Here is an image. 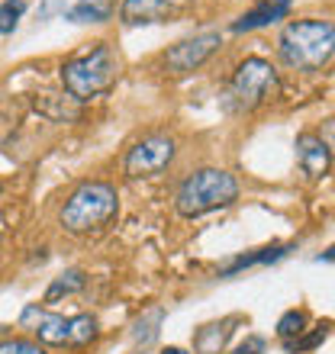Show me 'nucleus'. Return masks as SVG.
<instances>
[{
    "instance_id": "nucleus-14",
    "label": "nucleus",
    "mask_w": 335,
    "mask_h": 354,
    "mask_svg": "<svg viewBox=\"0 0 335 354\" xmlns=\"http://www.w3.org/2000/svg\"><path fill=\"white\" fill-rule=\"evenodd\" d=\"M235 322H239V319L229 316V319H223V322H213V326L200 328V332H197V338H194L197 351H200V354H216L219 348L226 345V338L233 335V326H235Z\"/></svg>"
},
{
    "instance_id": "nucleus-8",
    "label": "nucleus",
    "mask_w": 335,
    "mask_h": 354,
    "mask_svg": "<svg viewBox=\"0 0 335 354\" xmlns=\"http://www.w3.org/2000/svg\"><path fill=\"white\" fill-rule=\"evenodd\" d=\"M19 326L29 328L42 345H68V319L58 316V313H48L39 303H29L19 313Z\"/></svg>"
},
{
    "instance_id": "nucleus-18",
    "label": "nucleus",
    "mask_w": 335,
    "mask_h": 354,
    "mask_svg": "<svg viewBox=\"0 0 335 354\" xmlns=\"http://www.w3.org/2000/svg\"><path fill=\"white\" fill-rule=\"evenodd\" d=\"M97 338V319L87 316V313H81V316H71L68 319V345H87V342H93Z\"/></svg>"
},
{
    "instance_id": "nucleus-3",
    "label": "nucleus",
    "mask_w": 335,
    "mask_h": 354,
    "mask_svg": "<svg viewBox=\"0 0 335 354\" xmlns=\"http://www.w3.org/2000/svg\"><path fill=\"white\" fill-rule=\"evenodd\" d=\"M120 77V55L113 52V46L97 42L93 48H87L84 55L71 58L62 65V87L68 97H75L78 103L91 100L107 93Z\"/></svg>"
},
{
    "instance_id": "nucleus-13",
    "label": "nucleus",
    "mask_w": 335,
    "mask_h": 354,
    "mask_svg": "<svg viewBox=\"0 0 335 354\" xmlns=\"http://www.w3.org/2000/svg\"><path fill=\"white\" fill-rule=\"evenodd\" d=\"M287 17V10L278 7L274 0H264V3H258V7H251L248 13H242V17L233 23V32H248V29H258V26H268V23H274V19Z\"/></svg>"
},
{
    "instance_id": "nucleus-9",
    "label": "nucleus",
    "mask_w": 335,
    "mask_h": 354,
    "mask_svg": "<svg viewBox=\"0 0 335 354\" xmlns=\"http://www.w3.org/2000/svg\"><path fill=\"white\" fill-rule=\"evenodd\" d=\"M297 165L309 180L326 177L329 168H332V149H329V142L323 139V136L303 132V136L297 139Z\"/></svg>"
},
{
    "instance_id": "nucleus-6",
    "label": "nucleus",
    "mask_w": 335,
    "mask_h": 354,
    "mask_svg": "<svg viewBox=\"0 0 335 354\" xmlns=\"http://www.w3.org/2000/svg\"><path fill=\"white\" fill-rule=\"evenodd\" d=\"M174 155H177V145L171 136H149V139L136 142V145L126 151L123 171H126V177H132V180L159 177L161 171L171 168Z\"/></svg>"
},
{
    "instance_id": "nucleus-21",
    "label": "nucleus",
    "mask_w": 335,
    "mask_h": 354,
    "mask_svg": "<svg viewBox=\"0 0 335 354\" xmlns=\"http://www.w3.org/2000/svg\"><path fill=\"white\" fill-rule=\"evenodd\" d=\"M0 354H46L39 342H29V338H7L0 342Z\"/></svg>"
},
{
    "instance_id": "nucleus-16",
    "label": "nucleus",
    "mask_w": 335,
    "mask_h": 354,
    "mask_svg": "<svg viewBox=\"0 0 335 354\" xmlns=\"http://www.w3.org/2000/svg\"><path fill=\"white\" fill-rule=\"evenodd\" d=\"M110 13V0H78L75 7L68 10V19L71 23H107Z\"/></svg>"
},
{
    "instance_id": "nucleus-17",
    "label": "nucleus",
    "mask_w": 335,
    "mask_h": 354,
    "mask_svg": "<svg viewBox=\"0 0 335 354\" xmlns=\"http://www.w3.org/2000/svg\"><path fill=\"white\" fill-rule=\"evenodd\" d=\"M84 283H87V274H84L81 268L65 270V274L52 280V287L46 290V303H55V299H62V297H71V293L84 290Z\"/></svg>"
},
{
    "instance_id": "nucleus-22",
    "label": "nucleus",
    "mask_w": 335,
    "mask_h": 354,
    "mask_svg": "<svg viewBox=\"0 0 335 354\" xmlns=\"http://www.w3.org/2000/svg\"><path fill=\"white\" fill-rule=\"evenodd\" d=\"M326 335H329V322H326V326H319L316 332H313V335L300 338V342H287V345H284V348H287V354H293V351H307V348H316V345H319V342H323V338H326Z\"/></svg>"
},
{
    "instance_id": "nucleus-2",
    "label": "nucleus",
    "mask_w": 335,
    "mask_h": 354,
    "mask_svg": "<svg viewBox=\"0 0 335 354\" xmlns=\"http://www.w3.org/2000/svg\"><path fill=\"white\" fill-rule=\"evenodd\" d=\"M120 216V196L103 180H87L65 200L58 223L71 235H100Z\"/></svg>"
},
{
    "instance_id": "nucleus-20",
    "label": "nucleus",
    "mask_w": 335,
    "mask_h": 354,
    "mask_svg": "<svg viewBox=\"0 0 335 354\" xmlns=\"http://www.w3.org/2000/svg\"><path fill=\"white\" fill-rule=\"evenodd\" d=\"M23 13H26V0H3L0 3V36H10L19 26Z\"/></svg>"
},
{
    "instance_id": "nucleus-10",
    "label": "nucleus",
    "mask_w": 335,
    "mask_h": 354,
    "mask_svg": "<svg viewBox=\"0 0 335 354\" xmlns=\"http://www.w3.org/2000/svg\"><path fill=\"white\" fill-rule=\"evenodd\" d=\"M33 110L39 116H46L48 122H78L81 120V103L68 93H52V91H42L33 97Z\"/></svg>"
},
{
    "instance_id": "nucleus-4",
    "label": "nucleus",
    "mask_w": 335,
    "mask_h": 354,
    "mask_svg": "<svg viewBox=\"0 0 335 354\" xmlns=\"http://www.w3.org/2000/svg\"><path fill=\"white\" fill-rule=\"evenodd\" d=\"M239 200V180L223 168H200L177 187L174 209L184 219H197Z\"/></svg>"
},
{
    "instance_id": "nucleus-12",
    "label": "nucleus",
    "mask_w": 335,
    "mask_h": 354,
    "mask_svg": "<svg viewBox=\"0 0 335 354\" xmlns=\"http://www.w3.org/2000/svg\"><path fill=\"white\" fill-rule=\"evenodd\" d=\"M287 252H290V245H271V248H261V252H255V254H242V258L229 261L226 268H219V277H235V274H239V270H245V268L274 264V261H280Z\"/></svg>"
},
{
    "instance_id": "nucleus-23",
    "label": "nucleus",
    "mask_w": 335,
    "mask_h": 354,
    "mask_svg": "<svg viewBox=\"0 0 335 354\" xmlns=\"http://www.w3.org/2000/svg\"><path fill=\"white\" fill-rule=\"evenodd\" d=\"M264 348H268V342H264V338L248 335V338L242 342V345L235 348V354H264Z\"/></svg>"
},
{
    "instance_id": "nucleus-25",
    "label": "nucleus",
    "mask_w": 335,
    "mask_h": 354,
    "mask_svg": "<svg viewBox=\"0 0 335 354\" xmlns=\"http://www.w3.org/2000/svg\"><path fill=\"white\" fill-rule=\"evenodd\" d=\"M278 7H284V10H290V0H274Z\"/></svg>"
},
{
    "instance_id": "nucleus-19",
    "label": "nucleus",
    "mask_w": 335,
    "mask_h": 354,
    "mask_svg": "<svg viewBox=\"0 0 335 354\" xmlns=\"http://www.w3.org/2000/svg\"><path fill=\"white\" fill-rule=\"evenodd\" d=\"M303 332H307V313L290 309V313H284V316L278 319V335L284 338V342H290V338H300Z\"/></svg>"
},
{
    "instance_id": "nucleus-24",
    "label": "nucleus",
    "mask_w": 335,
    "mask_h": 354,
    "mask_svg": "<svg viewBox=\"0 0 335 354\" xmlns=\"http://www.w3.org/2000/svg\"><path fill=\"white\" fill-rule=\"evenodd\" d=\"M165 354H187L184 348H165Z\"/></svg>"
},
{
    "instance_id": "nucleus-7",
    "label": "nucleus",
    "mask_w": 335,
    "mask_h": 354,
    "mask_svg": "<svg viewBox=\"0 0 335 354\" xmlns=\"http://www.w3.org/2000/svg\"><path fill=\"white\" fill-rule=\"evenodd\" d=\"M223 46V36L219 32H200L194 39H184V42H177L165 52V68L168 75H190L197 68H203L210 58L219 52Z\"/></svg>"
},
{
    "instance_id": "nucleus-11",
    "label": "nucleus",
    "mask_w": 335,
    "mask_h": 354,
    "mask_svg": "<svg viewBox=\"0 0 335 354\" xmlns=\"http://www.w3.org/2000/svg\"><path fill=\"white\" fill-rule=\"evenodd\" d=\"M171 17V3L168 0H123L120 19L126 26H145V23H161Z\"/></svg>"
},
{
    "instance_id": "nucleus-5",
    "label": "nucleus",
    "mask_w": 335,
    "mask_h": 354,
    "mask_svg": "<svg viewBox=\"0 0 335 354\" xmlns=\"http://www.w3.org/2000/svg\"><path fill=\"white\" fill-rule=\"evenodd\" d=\"M278 93H280V77L268 58L251 55L235 68L233 84H229V97H233V103L239 110H245V113L258 110L268 100H274Z\"/></svg>"
},
{
    "instance_id": "nucleus-1",
    "label": "nucleus",
    "mask_w": 335,
    "mask_h": 354,
    "mask_svg": "<svg viewBox=\"0 0 335 354\" xmlns=\"http://www.w3.org/2000/svg\"><path fill=\"white\" fill-rule=\"evenodd\" d=\"M284 65L297 71H323L335 52V26L329 19H290L278 39Z\"/></svg>"
},
{
    "instance_id": "nucleus-15",
    "label": "nucleus",
    "mask_w": 335,
    "mask_h": 354,
    "mask_svg": "<svg viewBox=\"0 0 335 354\" xmlns=\"http://www.w3.org/2000/svg\"><path fill=\"white\" fill-rule=\"evenodd\" d=\"M161 322H165V309L161 306L145 309L139 316V322H136V328H132V342L139 348H152L155 338H159V332H161Z\"/></svg>"
}]
</instances>
